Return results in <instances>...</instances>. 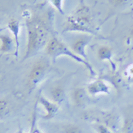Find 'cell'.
<instances>
[{
  "mask_svg": "<svg viewBox=\"0 0 133 133\" xmlns=\"http://www.w3.org/2000/svg\"><path fill=\"white\" fill-rule=\"evenodd\" d=\"M131 0H111V2L113 3L115 6H120V5H125L128 2H130Z\"/></svg>",
  "mask_w": 133,
  "mask_h": 133,
  "instance_id": "obj_20",
  "label": "cell"
},
{
  "mask_svg": "<svg viewBox=\"0 0 133 133\" xmlns=\"http://www.w3.org/2000/svg\"><path fill=\"white\" fill-rule=\"evenodd\" d=\"M50 3L51 5L59 12V14L65 16V11L63 9V0H50Z\"/></svg>",
  "mask_w": 133,
  "mask_h": 133,
  "instance_id": "obj_19",
  "label": "cell"
},
{
  "mask_svg": "<svg viewBox=\"0 0 133 133\" xmlns=\"http://www.w3.org/2000/svg\"><path fill=\"white\" fill-rule=\"evenodd\" d=\"M90 117V119L93 122H99L103 123L109 128H111L113 131L118 129L119 125V117L110 111H98V112H91L87 115Z\"/></svg>",
  "mask_w": 133,
  "mask_h": 133,
  "instance_id": "obj_5",
  "label": "cell"
},
{
  "mask_svg": "<svg viewBox=\"0 0 133 133\" xmlns=\"http://www.w3.org/2000/svg\"><path fill=\"white\" fill-rule=\"evenodd\" d=\"M45 51H46L47 55L49 57H51L53 60H56L60 56H67V57L73 59L75 62H78L80 64L84 65V67L89 71V73L91 75L95 74L93 67L91 66V64L87 60H84L83 58L79 57L78 55H76L64 42H62L60 39H58L56 36L50 37V39H49L46 47H45Z\"/></svg>",
  "mask_w": 133,
  "mask_h": 133,
  "instance_id": "obj_2",
  "label": "cell"
},
{
  "mask_svg": "<svg viewBox=\"0 0 133 133\" xmlns=\"http://www.w3.org/2000/svg\"><path fill=\"white\" fill-rule=\"evenodd\" d=\"M129 37H130L131 39H133V26L130 28V31H129Z\"/></svg>",
  "mask_w": 133,
  "mask_h": 133,
  "instance_id": "obj_21",
  "label": "cell"
},
{
  "mask_svg": "<svg viewBox=\"0 0 133 133\" xmlns=\"http://www.w3.org/2000/svg\"><path fill=\"white\" fill-rule=\"evenodd\" d=\"M16 133H25V132L23 131V129H22L21 127H19V128H18V130L16 131Z\"/></svg>",
  "mask_w": 133,
  "mask_h": 133,
  "instance_id": "obj_22",
  "label": "cell"
},
{
  "mask_svg": "<svg viewBox=\"0 0 133 133\" xmlns=\"http://www.w3.org/2000/svg\"><path fill=\"white\" fill-rule=\"evenodd\" d=\"M37 110L36 108L34 109L33 113H32V118H31V127H30V131L29 133H43L39 129V127H37Z\"/></svg>",
  "mask_w": 133,
  "mask_h": 133,
  "instance_id": "obj_18",
  "label": "cell"
},
{
  "mask_svg": "<svg viewBox=\"0 0 133 133\" xmlns=\"http://www.w3.org/2000/svg\"><path fill=\"white\" fill-rule=\"evenodd\" d=\"M60 133H82V128L74 123H64L59 126Z\"/></svg>",
  "mask_w": 133,
  "mask_h": 133,
  "instance_id": "obj_16",
  "label": "cell"
},
{
  "mask_svg": "<svg viewBox=\"0 0 133 133\" xmlns=\"http://www.w3.org/2000/svg\"><path fill=\"white\" fill-rule=\"evenodd\" d=\"M128 81H129L130 83H133V77H131V78H129V79H128Z\"/></svg>",
  "mask_w": 133,
  "mask_h": 133,
  "instance_id": "obj_23",
  "label": "cell"
},
{
  "mask_svg": "<svg viewBox=\"0 0 133 133\" xmlns=\"http://www.w3.org/2000/svg\"><path fill=\"white\" fill-rule=\"evenodd\" d=\"M88 96L89 95L87 93L86 88H82V87H76L71 93L72 102L76 107L85 106L86 102L88 101Z\"/></svg>",
  "mask_w": 133,
  "mask_h": 133,
  "instance_id": "obj_12",
  "label": "cell"
},
{
  "mask_svg": "<svg viewBox=\"0 0 133 133\" xmlns=\"http://www.w3.org/2000/svg\"><path fill=\"white\" fill-rule=\"evenodd\" d=\"M38 103L42 106L44 110V114L41 116L43 120H51L55 117V115L59 111V105L53 102L52 100L46 98L44 95L40 94L38 97Z\"/></svg>",
  "mask_w": 133,
  "mask_h": 133,
  "instance_id": "obj_6",
  "label": "cell"
},
{
  "mask_svg": "<svg viewBox=\"0 0 133 133\" xmlns=\"http://www.w3.org/2000/svg\"><path fill=\"white\" fill-rule=\"evenodd\" d=\"M91 41V37L88 34H80L79 36L74 40L71 44V50L76 55L83 58L84 60H87L86 55V48L88 44ZM88 61V60H87Z\"/></svg>",
  "mask_w": 133,
  "mask_h": 133,
  "instance_id": "obj_8",
  "label": "cell"
},
{
  "mask_svg": "<svg viewBox=\"0 0 133 133\" xmlns=\"http://www.w3.org/2000/svg\"><path fill=\"white\" fill-rule=\"evenodd\" d=\"M48 93L50 96V100H52L53 102L60 104L63 101H65L66 98V91L65 88L62 84H54L49 88Z\"/></svg>",
  "mask_w": 133,
  "mask_h": 133,
  "instance_id": "obj_11",
  "label": "cell"
},
{
  "mask_svg": "<svg viewBox=\"0 0 133 133\" xmlns=\"http://www.w3.org/2000/svg\"><path fill=\"white\" fill-rule=\"evenodd\" d=\"M50 23L48 19L41 16L32 15L29 16L25 21L27 31L26 50L23 60L31 58L45 48L49 41L50 34Z\"/></svg>",
  "mask_w": 133,
  "mask_h": 133,
  "instance_id": "obj_1",
  "label": "cell"
},
{
  "mask_svg": "<svg viewBox=\"0 0 133 133\" xmlns=\"http://www.w3.org/2000/svg\"><path fill=\"white\" fill-rule=\"evenodd\" d=\"M86 90L88 95L90 96H97V95H102V94L107 95L110 93V86L105 79L97 78L87 84Z\"/></svg>",
  "mask_w": 133,
  "mask_h": 133,
  "instance_id": "obj_7",
  "label": "cell"
},
{
  "mask_svg": "<svg viewBox=\"0 0 133 133\" xmlns=\"http://www.w3.org/2000/svg\"><path fill=\"white\" fill-rule=\"evenodd\" d=\"M95 133H113V130L111 128H109L103 123H99V122H93L92 124Z\"/></svg>",
  "mask_w": 133,
  "mask_h": 133,
  "instance_id": "obj_17",
  "label": "cell"
},
{
  "mask_svg": "<svg viewBox=\"0 0 133 133\" xmlns=\"http://www.w3.org/2000/svg\"><path fill=\"white\" fill-rule=\"evenodd\" d=\"M70 17L76 23H78L80 26H82L83 28L87 29L88 31H90L92 35L96 34V32L92 30V27H91L92 26V14L90 11V8L84 3L83 0L80 1L77 8L75 9L73 14L70 15Z\"/></svg>",
  "mask_w": 133,
  "mask_h": 133,
  "instance_id": "obj_4",
  "label": "cell"
},
{
  "mask_svg": "<svg viewBox=\"0 0 133 133\" xmlns=\"http://www.w3.org/2000/svg\"><path fill=\"white\" fill-rule=\"evenodd\" d=\"M121 133H133V107H128L124 110Z\"/></svg>",
  "mask_w": 133,
  "mask_h": 133,
  "instance_id": "obj_13",
  "label": "cell"
},
{
  "mask_svg": "<svg viewBox=\"0 0 133 133\" xmlns=\"http://www.w3.org/2000/svg\"><path fill=\"white\" fill-rule=\"evenodd\" d=\"M11 112L10 102L6 98H0V120L5 119Z\"/></svg>",
  "mask_w": 133,
  "mask_h": 133,
  "instance_id": "obj_15",
  "label": "cell"
},
{
  "mask_svg": "<svg viewBox=\"0 0 133 133\" xmlns=\"http://www.w3.org/2000/svg\"><path fill=\"white\" fill-rule=\"evenodd\" d=\"M50 72V65L45 59H39L35 61L30 71L28 73L26 80V85L28 88V93L33 92L40 84L47 78Z\"/></svg>",
  "mask_w": 133,
  "mask_h": 133,
  "instance_id": "obj_3",
  "label": "cell"
},
{
  "mask_svg": "<svg viewBox=\"0 0 133 133\" xmlns=\"http://www.w3.org/2000/svg\"><path fill=\"white\" fill-rule=\"evenodd\" d=\"M113 49L108 45H102L97 49V58L99 61H112Z\"/></svg>",
  "mask_w": 133,
  "mask_h": 133,
  "instance_id": "obj_14",
  "label": "cell"
},
{
  "mask_svg": "<svg viewBox=\"0 0 133 133\" xmlns=\"http://www.w3.org/2000/svg\"><path fill=\"white\" fill-rule=\"evenodd\" d=\"M7 29L10 31L11 36L13 37L14 42H15V56L17 57L19 54V49H20V32H21V22L20 20L15 19V18H11L8 20L7 22Z\"/></svg>",
  "mask_w": 133,
  "mask_h": 133,
  "instance_id": "obj_9",
  "label": "cell"
},
{
  "mask_svg": "<svg viewBox=\"0 0 133 133\" xmlns=\"http://www.w3.org/2000/svg\"><path fill=\"white\" fill-rule=\"evenodd\" d=\"M15 42L10 34L0 33V52L15 54Z\"/></svg>",
  "mask_w": 133,
  "mask_h": 133,
  "instance_id": "obj_10",
  "label": "cell"
}]
</instances>
